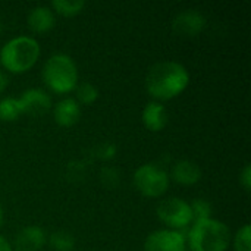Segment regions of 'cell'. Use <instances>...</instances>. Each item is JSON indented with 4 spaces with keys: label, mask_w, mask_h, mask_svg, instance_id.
<instances>
[{
    "label": "cell",
    "mask_w": 251,
    "mask_h": 251,
    "mask_svg": "<svg viewBox=\"0 0 251 251\" xmlns=\"http://www.w3.org/2000/svg\"><path fill=\"white\" fill-rule=\"evenodd\" d=\"M190 75L184 65L174 60L154 63L146 75L149 93L160 100H169L185 90Z\"/></svg>",
    "instance_id": "6da1fadb"
},
{
    "label": "cell",
    "mask_w": 251,
    "mask_h": 251,
    "mask_svg": "<svg viewBox=\"0 0 251 251\" xmlns=\"http://www.w3.org/2000/svg\"><path fill=\"white\" fill-rule=\"evenodd\" d=\"M40 56V44L35 38L21 35L9 40L0 50V62L10 72L28 71Z\"/></svg>",
    "instance_id": "7a4b0ae2"
},
{
    "label": "cell",
    "mask_w": 251,
    "mask_h": 251,
    "mask_svg": "<svg viewBox=\"0 0 251 251\" xmlns=\"http://www.w3.org/2000/svg\"><path fill=\"white\" fill-rule=\"evenodd\" d=\"M229 238V228L212 218L196 221L188 235L191 251H225Z\"/></svg>",
    "instance_id": "3957f363"
},
{
    "label": "cell",
    "mask_w": 251,
    "mask_h": 251,
    "mask_svg": "<svg viewBox=\"0 0 251 251\" xmlns=\"http://www.w3.org/2000/svg\"><path fill=\"white\" fill-rule=\"evenodd\" d=\"M43 79L56 93H69L78 85V69L74 59L65 53L51 54L43 66Z\"/></svg>",
    "instance_id": "277c9868"
},
{
    "label": "cell",
    "mask_w": 251,
    "mask_h": 251,
    "mask_svg": "<svg viewBox=\"0 0 251 251\" xmlns=\"http://www.w3.org/2000/svg\"><path fill=\"white\" fill-rule=\"evenodd\" d=\"M134 185L146 197H159L166 193L169 176L162 168L153 163H147L135 171Z\"/></svg>",
    "instance_id": "5b68a950"
},
{
    "label": "cell",
    "mask_w": 251,
    "mask_h": 251,
    "mask_svg": "<svg viewBox=\"0 0 251 251\" xmlns=\"http://www.w3.org/2000/svg\"><path fill=\"white\" fill-rule=\"evenodd\" d=\"M157 216L169 226L181 229L187 228L193 221V212L191 206L184 201L182 199L171 197L166 200H162L156 209Z\"/></svg>",
    "instance_id": "8992f818"
},
{
    "label": "cell",
    "mask_w": 251,
    "mask_h": 251,
    "mask_svg": "<svg viewBox=\"0 0 251 251\" xmlns=\"http://www.w3.org/2000/svg\"><path fill=\"white\" fill-rule=\"evenodd\" d=\"M144 251H185V237L171 229L154 231L147 237Z\"/></svg>",
    "instance_id": "52a82bcc"
},
{
    "label": "cell",
    "mask_w": 251,
    "mask_h": 251,
    "mask_svg": "<svg viewBox=\"0 0 251 251\" xmlns=\"http://www.w3.org/2000/svg\"><path fill=\"white\" fill-rule=\"evenodd\" d=\"M204 26H206V18L203 16V13L193 9L179 12L172 21V29L178 35H184V37H194L199 32H201Z\"/></svg>",
    "instance_id": "ba28073f"
},
{
    "label": "cell",
    "mask_w": 251,
    "mask_h": 251,
    "mask_svg": "<svg viewBox=\"0 0 251 251\" xmlns=\"http://www.w3.org/2000/svg\"><path fill=\"white\" fill-rule=\"evenodd\" d=\"M18 100H19V106H21L22 113H28L31 116L43 115L51 106L50 96L40 88L25 90Z\"/></svg>",
    "instance_id": "9c48e42d"
},
{
    "label": "cell",
    "mask_w": 251,
    "mask_h": 251,
    "mask_svg": "<svg viewBox=\"0 0 251 251\" xmlns=\"http://www.w3.org/2000/svg\"><path fill=\"white\" fill-rule=\"evenodd\" d=\"M46 244V232L40 226H26L15 238L18 251H37Z\"/></svg>",
    "instance_id": "30bf717a"
},
{
    "label": "cell",
    "mask_w": 251,
    "mask_h": 251,
    "mask_svg": "<svg viewBox=\"0 0 251 251\" xmlns=\"http://www.w3.org/2000/svg\"><path fill=\"white\" fill-rule=\"evenodd\" d=\"M53 116L60 126H72L74 124L78 122L81 116L79 103L72 97H66L56 103L53 109Z\"/></svg>",
    "instance_id": "8fae6325"
},
{
    "label": "cell",
    "mask_w": 251,
    "mask_h": 251,
    "mask_svg": "<svg viewBox=\"0 0 251 251\" xmlns=\"http://www.w3.org/2000/svg\"><path fill=\"white\" fill-rule=\"evenodd\" d=\"M26 22H28V26L34 32H46L54 26L56 18L50 7L37 6V7L31 9V12L28 13Z\"/></svg>",
    "instance_id": "7c38bea8"
},
{
    "label": "cell",
    "mask_w": 251,
    "mask_h": 251,
    "mask_svg": "<svg viewBox=\"0 0 251 251\" xmlns=\"http://www.w3.org/2000/svg\"><path fill=\"white\" fill-rule=\"evenodd\" d=\"M143 122L150 131H162L168 124V112L162 103L150 101L143 110Z\"/></svg>",
    "instance_id": "4fadbf2b"
},
{
    "label": "cell",
    "mask_w": 251,
    "mask_h": 251,
    "mask_svg": "<svg viewBox=\"0 0 251 251\" xmlns=\"http://www.w3.org/2000/svg\"><path fill=\"white\" fill-rule=\"evenodd\" d=\"M172 178L182 185H193L200 181L201 169L196 162L191 160H181L175 163L172 169Z\"/></svg>",
    "instance_id": "5bb4252c"
},
{
    "label": "cell",
    "mask_w": 251,
    "mask_h": 251,
    "mask_svg": "<svg viewBox=\"0 0 251 251\" xmlns=\"http://www.w3.org/2000/svg\"><path fill=\"white\" fill-rule=\"evenodd\" d=\"M22 115L19 100L15 97H6L0 100V119L1 121H15Z\"/></svg>",
    "instance_id": "9a60e30c"
},
{
    "label": "cell",
    "mask_w": 251,
    "mask_h": 251,
    "mask_svg": "<svg viewBox=\"0 0 251 251\" xmlns=\"http://www.w3.org/2000/svg\"><path fill=\"white\" fill-rule=\"evenodd\" d=\"M51 6L57 13H62L65 16H74L84 9L85 1L84 0H53Z\"/></svg>",
    "instance_id": "2e32d148"
},
{
    "label": "cell",
    "mask_w": 251,
    "mask_h": 251,
    "mask_svg": "<svg viewBox=\"0 0 251 251\" xmlns=\"http://www.w3.org/2000/svg\"><path fill=\"white\" fill-rule=\"evenodd\" d=\"M50 246L56 251H72L75 247V238L66 231H56L50 235Z\"/></svg>",
    "instance_id": "e0dca14e"
},
{
    "label": "cell",
    "mask_w": 251,
    "mask_h": 251,
    "mask_svg": "<svg viewBox=\"0 0 251 251\" xmlns=\"http://www.w3.org/2000/svg\"><path fill=\"white\" fill-rule=\"evenodd\" d=\"M76 91V101L84 104H91L99 99V90L91 82H81L75 87Z\"/></svg>",
    "instance_id": "ac0fdd59"
},
{
    "label": "cell",
    "mask_w": 251,
    "mask_h": 251,
    "mask_svg": "<svg viewBox=\"0 0 251 251\" xmlns=\"http://www.w3.org/2000/svg\"><path fill=\"white\" fill-rule=\"evenodd\" d=\"M191 206V212H193V219L196 218V221H203V219H209L210 213H212V204L204 200V199H196L193 201Z\"/></svg>",
    "instance_id": "d6986e66"
},
{
    "label": "cell",
    "mask_w": 251,
    "mask_h": 251,
    "mask_svg": "<svg viewBox=\"0 0 251 251\" xmlns=\"http://www.w3.org/2000/svg\"><path fill=\"white\" fill-rule=\"evenodd\" d=\"M250 235V225L246 224L243 228H240V231H238L237 235H235V240H234L235 251H251Z\"/></svg>",
    "instance_id": "ffe728a7"
},
{
    "label": "cell",
    "mask_w": 251,
    "mask_h": 251,
    "mask_svg": "<svg viewBox=\"0 0 251 251\" xmlns=\"http://www.w3.org/2000/svg\"><path fill=\"white\" fill-rule=\"evenodd\" d=\"M116 153V147L115 144H110V143H104L99 147V157L100 159H112Z\"/></svg>",
    "instance_id": "44dd1931"
},
{
    "label": "cell",
    "mask_w": 251,
    "mask_h": 251,
    "mask_svg": "<svg viewBox=\"0 0 251 251\" xmlns=\"http://www.w3.org/2000/svg\"><path fill=\"white\" fill-rule=\"evenodd\" d=\"M240 181L243 184V187L249 191L251 187V166L250 165H246L243 172H241V176H240Z\"/></svg>",
    "instance_id": "7402d4cb"
},
{
    "label": "cell",
    "mask_w": 251,
    "mask_h": 251,
    "mask_svg": "<svg viewBox=\"0 0 251 251\" xmlns=\"http://www.w3.org/2000/svg\"><path fill=\"white\" fill-rule=\"evenodd\" d=\"M6 85H7V75L3 71H0V93L6 88Z\"/></svg>",
    "instance_id": "603a6c76"
},
{
    "label": "cell",
    "mask_w": 251,
    "mask_h": 251,
    "mask_svg": "<svg viewBox=\"0 0 251 251\" xmlns=\"http://www.w3.org/2000/svg\"><path fill=\"white\" fill-rule=\"evenodd\" d=\"M0 251H12V247H10L9 241L4 240L3 237H0Z\"/></svg>",
    "instance_id": "cb8c5ba5"
},
{
    "label": "cell",
    "mask_w": 251,
    "mask_h": 251,
    "mask_svg": "<svg viewBox=\"0 0 251 251\" xmlns=\"http://www.w3.org/2000/svg\"><path fill=\"white\" fill-rule=\"evenodd\" d=\"M1 219H3V210H1V206H0V224H1Z\"/></svg>",
    "instance_id": "d4e9b609"
},
{
    "label": "cell",
    "mask_w": 251,
    "mask_h": 251,
    "mask_svg": "<svg viewBox=\"0 0 251 251\" xmlns=\"http://www.w3.org/2000/svg\"><path fill=\"white\" fill-rule=\"evenodd\" d=\"M3 29V25H1V21H0V31Z\"/></svg>",
    "instance_id": "484cf974"
}]
</instances>
